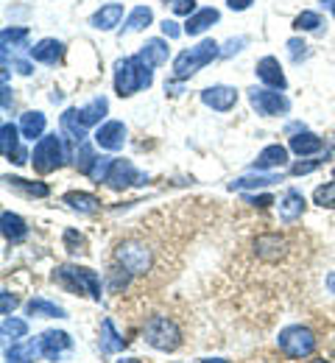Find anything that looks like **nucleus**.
<instances>
[{"label":"nucleus","mask_w":335,"mask_h":363,"mask_svg":"<svg viewBox=\"0 0 335 363\" xmlns=\"http://www.w3.org/2000/svg\"><path fill=\"white\" fill-rule=\"evenodd\" d=\"M106 109H109V101H106V98H93V101H90L87 106H81V109H67V112L62 115V132H64V137L73 140L76 145L87 143V129L103 121Z\"/></svg>","instance_id":"f257e3e1"},{"label":"nucleus","mask_w":335,"mask_h":363,"mask_svg":"<svg viewBox=\"0 0 335 363\" xmlns=\"http://www.w3.org/2000/svg\"><path fill=\"white\" fill-rule=\"evenodd\" d=\"M171 6H174L176 14H188V17H191L193 9H195V0H174Z\"/></svg>","instance_id":"c03bdc74"},{"label":"nucleus","mask_w":335,"mask_h":363,"mask_svg":"<svg viewBox=\"0 0 335 363\" xmlns=\"http://www.w3.org/2000/svg\"><path fill=\"white\" fill-rule=\"evenodd\" d=\"M246 204H254V207H268V204H274V199H271V196H246Z\"/></svg>","instance_id":"de8ad7c7"},{"label":"nucleus","mask_w":335,"mask_h":363,"mask_svg":"<svg viewBox=\"0 0 335 363\" xmlns=\"http://www.w3.org/2000/svg\"><path fill=\"white\" fill-rule=\"evenodd\" d=\"M151 84H154V73H151V67H145L140 62V56H129L115 65V90L120 98L148 90Z\"/></svg>","instance_id":"f03ea898"},{"label":"nucleus","mask_w":335,"mask_h":363,"mask_svg":"<svg viewBox=\"0 0 335 363\" xmlns=\"http://www.w3.org/2000/svg\"><path fill=\"white\" fill-rule=\"evenodd\" d=\"M140 62H143L145 67H162L165 62H168V43L165 40H148L143 48H140Z\"/></svg>","instance_id":"412c9836"},{"label":"nucleus","mask_w":335,"mask_h":363,"mask_svg":"<svg viewBox=\"0 0 335 363\" xmlns=\"http://www.w3.org/2000/svg\"><path fill=\"white\" fill-rule=\"evenodd\" d=\"M322 6H327V9H333V6H335V0H322Z\"/></svg>","instance_id":"864d4df0"},{"label":"nucleus","mask_w":335,"mask_h":363,"mask_svg":"<svg viewBox=\"0 0 335 363\" xmlns=\"http://www.w3.org/2000/svg\"><path fill=\"white\" fill-rule=\"evenodd\" d=\"M324 160H310V162H296L293 168H290V174L293 177H305V174H310V171H316L319 165H322Z\"/></svg>","instance_id":"79ce46f5"},{"label":"nucleus","mask_w":335,"mask_h":363,"mask_svg":"<svg viewBox=\"0 0 335 363\" xmlns=\"http://www.w3.org/2000/svg\"><path fill=\"white\" fill-rule=\"evenodd\" d=\"M201 101H204V106H210L215 112H229L238 104V90L227 87V84H212L201 92Z\"/></svg>","instance_id":"4468645a"},{"label":"nucleus","mask_w":335,"mask_h":363,"mask_svg":"<svg viewBox=\"0 0 335 363\" xmlns=\"http://www.w3.org/2000/svg\"><path fill=\"white\" fill-rule=\"evenodd\" d=\"M112 165H115V160L112 157H98L96 165H93V171H90V179L93 182H106L109 179V171H112Z\"/></svg>","instance_id":"ea45409f"},{"label":"nucleus","mask_w":335,"mask_h":363,"mask_svg":"<svg viewBox=\"0 0 335 363\" xmlns=\"http://www.w3.org/2000/svg\"><path fill=\"white\" fill-rule=\"evenodd\" d=\"M215 56H221L215 40H204V43H198V45L191 48V50H182V53L174 59V79H176V82L191 79L193 73H198V70H201L204 65H210Z\"/></svg>","instance_id":"20e7f679"},{"label":"nucleus","mask_w":335,"mask_h":363,"mask_svg":"<svg viewBox=\"0 0 335 363\" xmlns=\"http://www.w3.org/2000/svg\"><path fill=\"white\" fill-rule=\"evenodd\" d=\"M243 45H246V40H243V37H238V40H229V43L224 45V50H221V56H232V53H238Z\"/></svg>","instance_id":"49530a36"},{"label":"nucleus","mask_w":335,"mask_h":363,"mask_svg":"<svg viewBox=\"0 0 335 363\" xmlns=\"http://www.w3.org/2000/svg\"><path fill=\"white\" fill-rule=\"evenodd\" d=\"M280 174H266V171H254L249 177H240V179L229 182V190H254V187H268L274 182H280Z\"/></svg>","instance_id":"bb28decb"},{"label":"nucleus","mask_w":335,"mask_h":363,"mask_svg":"<svg viewBox=\"0 0 335 363\" xmlns=\"http://www.w3.org/2000/svg\"><path fill=\"white\" fill-rule=\"evenodd\" d=\"M254 73H257V79H260L263 84H268L271 90H280V92H283L288 87L285 73H283V67H280V62H277L274 56H263V59L257 62Z\"/></svg>","instance_id":"dca6fc26"},{"label":"nucleus","mask_w":335,"mask_h":363,"mask_svg":"<svg viewBox=\"0 0 335 363\" xmlns=\"http://www.w3.org/2000/svg\"><path fill=\"white\" fill-rule=\"evenodd\" d=\"M324 148V140L319 135H313V132H299V135L290 137V151L296 154V157H313V154H319Z\"/></svg>","instance_id":"6ab92c4d"},{"label":"nucleus","mask_w":335,"mask_h":363,"mask_svg":"<svg viewBox=\"0 0 335 363\" xmlns=\"http://www.w3.org/2000/svg\"><path fill=\"white\" fill-rule=\"evenodd\" d=\"M126 347V338L115 330V324L109 318L101 321V352L103 355H112V352H120Z\"/></svg>","instance_id":"393cba45"},{"label":"nucleus","mask_w":335,"mask_h":363,"mask_svg":"<svg viewBox=\"0 0 335 363\" xmlns=\"http://www.w3.org/2000/svg\"><path fill=\"white\" fill-rule=\"evenodd\" d=\"M254 255L263 260V263H280L288 255V240L277 232H266V235H257L254 238Z\"/></svg>","instance_id":"9d476101"},{"label":"nucleus","mask_w":335,"mask_h":363,"mask_svg":"<svg viewBox=\"0 0 335 363\" xmlns=\"http://www.w3.org/2000/svg\"><path fill=\"white\" fill-rule=\"evenodd\" d=\"M28 335V321L23 318H14V316H6L3 318V338H11V341H20Z\"/></svg>","instance_id":"f704fd0d"},{"label":"nucleus","mask_w":335,"mask_h":363,"mask_svg":"<svg viewBox=\"0 0 335 363\" xmlns=\"http://www.w3.org/2000/svg\"><path fill=\"white\" fill-rule=\"evenodd\" d=\"M288 162V148L285 145H266L260 154H257V160L251 162V171H274V168H283Z\"/></svg>","instance_id":"f3484780"},{"label":"nucleus","mask_w":335,"mask_h":363,"mask_svg":"<svg viewBox=\"0 0 335 363\" xmlns=\"http://www.w3.org/2000/svg\"><path fill=\"white\" fill-rule=\"evenodd\" d=\"M227 3H229V9H232V11H246L254 0H227Z\"/></svg>","instance_id":"09e8293b"},{"label":"nucleus","mask_w":335,"mask_h":363,"mask_svg":"<svg viewBox=\"0 0 335 363\" xmlns=\"http://www.w3.org/2000/svg\"><path fill=\"white\" fill-rule=\"evenodd\" d=\"M96 160H98V154L93 151V145H90V143H81V145H76V151H73V162H76L79 174L90 177V171H93Z\"/></svg>","instance_id":"7c9ffc66"},{"label":"nucleus","mask_w":335,"mask_h":363,"mask_svg":"<svg viewBox=\"0 0 335 363\" xmlns=\"http://www.w3.org/2000/svg\"><path fill=\"white\" fill-rule=\"evenodd\" d=\"M327 288H330V294H335V272L327 274Z\"/></svg>","instance_id":"8fccbe9b"},{"label":"nucleus","mask_w":335,"mask_h":363,"mask_svg":"<svg viewBox=\"0 0 335 363\" xmlns=\"http://www.w3.org/2000/svg\"><path fill=\"white\" fill-rule=\"evenodd\" d=\"M53 282L62 285V288L70 291V294H87L90 299L101 302V277H98L93 269L73 266V263L59 266V269L53 272Z\"/></svg>","instance_id":"7ed1b4c3"},{"label":"nucleus","mask_w":335,"mask_h":363,"mask_svg":"<svg viewBox=\"0 0 335 363\" xmlns=\"http://www.w3.org/2000/svg\"><path fill=\"white\" fill-rule=\"evenodd\" d=\"M333 17H335V6H333Z\"/></svg>","instance_id":"6e6d98bb"},{"label":"nucleus","mask_w":335,"mask_h":363,"mask_svg":"<svg viewBox=\"0 0 335 363\" xmlns=\"http://www.w3.org/2000/svg\"><path fill=\"white\" fill-rule=\"evenodd\" d=\"M313 201H316L319 207H330V210H335V179L327 182V184H322V187H316Z\"/></svg>","instance_id":"58836bf2"},{"label":"nucleus","mask_w":335,"mask_h":363,"mask_svg":"<svg viewBox=\"0 0 335 363\" xmlns=\"http://www.w3.org/2000/svg\"><path fill=\"white\" fill-rule=\"evenodd\" d=\"M118 363H143V361H137V358H123V361H118Z\"/></svg>","instance_id":"603ef678"},{"label":"nucleus","mask_w":335,"mask_h":363,"mask_svg":"<svg viewBox=\"0 0 335 363\" xmlns=\"http://www.w3.org/2000/svg\"><path fill=\"white\" fill-rule=\"evenodd\" d=\"M115 260H118L126 272L135 274V277L151 272V249H148L145 243H140V240H123V243H118Z\"/></svg>","instance_id":"6e6552de"},{"label":"nucleus","mask_w":335,"mask_h":363,"mask_svg":"<svg viewBox=\"0 0 335 363\" xmlns=\"http://www.w3.org/2000/svg\"><path fill=\"white\" fill-rule=\"evenodd\" d=\"M143 335H145V341H148L154 350H159V352H174V350H179V344H182L179 327L168 316L148 318L143 327Z\"/></svg>","instance_id":"39448f33"},{"label":"nucleus","mask_w":335,"mask_h":363,"mask_svg":"<svg viewBox=\"0 0 335 363\" xmlns=\"http://www.w3.org/2000/svg\"><path fill=\"white\" fill-rule=\"evenodd\" d=\"M151 20H154V11H151L148 6H137V9H132V14L126 17L123 31H143L145 26H151Z\"/></svg>","instance_id":"473e14b6"},{"label":"nucleus","mask_w":335,"mask_h":363,"mask_svg":"<svg viewBox=\"0 0 335 363\" xmlns=\"http://www.w3.org/2000/svg\"><path fill=\"white\" fill-rule=\"evenodd\" d=\"M319 26H322V14L319 11H302L293 20V28L296 31H319Z\"/></svg>","instance_id":"c9c22d12"},{"label":"nucleus","mask_w":335,"mask_h":363,"mask_svg":"<svg viewBox=\"0 0 335 363\" xmlns=\"http://www.w3.org/2000/svg\"><path fill=\"white\" fill-rule=\"evenodd\" d=\"M28 43V28H6L0 34V45H3V53H8L11 48H25Z\"/></svg>","instance_id":"72a5a7b5"},{"label":"nucleus","mask_w":335,"mask_h":363,"mask_svg":"<svg viewBox=\"0 0 335 363\" xmlns=\"http://www.w3.org/2000/svg\"><path fill=\"white\" fill-rule=\"evenodd\" d=\"M70 350H73V338L67 333H62V330H48L40 338V355L48 358V361H62Z\"/></svg>","instance_id":"f8f14e48"},{"label":"nucleus","mask_w":335,"mask_h":363,"mask_svg":"<svg viewBox=\"0 0 335 363\" xmlns=\"http://www.w3.org/2000/svg\"><path fill=\"white\" fill-rule=\"evenodd\" d=\"M305 196L299 193V190H288L285 196L280 199V218L285 221V224H290V221H296L302 213H305Z\"/></svg>","instance_id":"b1692460"},{"label":"nucleus","mask_w":335,"mask_h":363,"mask_svg":"<svg viewBox=\"0 0 335 363\" xmlns=\"http://www.w3.org/2000/svg\"><path fill=\"white\" fill-rule=\"evenodd\" d=\"M45 126H48V118L42 112H25L20 118V132L25 140H42L45 137Z\"/></svg>","instance_id":"a878e982"},{"label":"nucleus","mask_w":335,"mask_h":363,"mask_svg":"<svg viewBox=\"0 0 335 363\" xmlns=\"http://www.w3.org/2000/svg\"><path fill=\"white\" fill-rule=\"evenodd\" d=\"M288 53H290V59L293 62H302V59H307V43L305 40H299V37H293V40H288Z\"/></svg>","instance_id":"a19ab883"},{"label":"nucleus","mask_w":335,"mask_h":363,"mask_svg":"<svg viewBox=\"0 0 335 363\" xmlns=\"http://www.w3.org/2000/svg\"><path fill=\"white\" fill-rule=\"evenodd\" d=\"M14 308H17V296H11L8 291H3V294H0V313H3V318L11 316Z\"/></svg>","instance_id":"37998d69"},{"label":"nucleus","mask_w":335,"mask_h":363,"mask_svg":"<svg viewBox=\"0 0 335 363\" xmlns=\"http://www.w3.org/2000/svg\"><path fill=\"white\" fill-rule=\"evenodd\" d=\"M310 363H327V361H310Z\"/></svg>","instance_id":"5fc2aeb1"},{"label":"nucleus","mask_w":335,"mask_h":363,"mask_svg":"<svg viewBox=\"0 0 335 363\" xmlns=\"http://www.w3.org/2000/svg\"><path fill=\"white\" fill-rule=\"evenodd\" d=\"M28 56L34 62H42V65H56L64 56V45L59 40H40L34 48H28Z\"/></svg>","instance_id":"a211bd4d"},{"label":"nucleus","mask_w":335,"mask_h":363,"mask_svg":"<svg viewBox=\"0 0 335 363\" xmlns=\"http://www.w3.org/2000/svg\"><path fill=\"white\" fill-rule=\"evenodd\" d=\"M162 34H165V37H171V40H176V37L182 34V28H179L174 20H162Z\"/></svg>","instance_id":"a18cd8bd"},{"label":"nucleus","mask_w":335,"mask_h":363,"mask_svg":"<svg viewBox=\"0 0 335 363\" xmlns=\"http://www.w3.org/2000/svg\"><path fill=\"white\" fill-rule=\"evenodd\" d=\"M64 160H67V151H64L62 137L45 135L42 140H37L34 154H31V162H34V171L37 174H50V171L62 168Z\"/></svg>","instance_id":"423d86ee"},{"label":"nucleus","mask_w":335,"mask_h":363,"mask_svg":"<svg viewBox=\"0 0 335 363\" xmlns=\"http://www.w3.org/2000/svg\"><path fill=\"white\" fill-rule=\"evenodd\" d=\"M3 182H6L11 190H17V193H23V196H28V199H45L50 193L48 184H42V182H25V179H20V177H3Z\"/></svg>","instance_id":"c85d7f7f"},{"label":"nucleus","mask_w":335,"mask_h":363,"mask_svg":"<svg viewBox=\"0 0 335 363\" xmlns=\"http://www.w3.org/2000/svg\"><path fill=\"white\" fill-rule=\"evenodd\" d=\"M135 274L132 272H126L120 263L115 266V269H109V291H115V294H120L126 285H129V279H132Z\"/></svg>","instance_id":"4c0bfd02"},{"label":"nucleus","mask_w":335,"mask_h":363,"mask_svg":"<svg viewBox=\"0 0 335 363\" xmlns=\"http://www.w3.org/2000/svg\"><path fill=\"white\" fill-rule=\"evenodd\" d=\"M221 20V14H218V9H198L195 14L188 17V23H185V34H191V37H198V34H204L212 23H218Z\"/></svg>","instance_id":"4be33fe9"},{"label":"nucleus","mask_w":335,"mask_h":363,"mask_svg":"<svg viewBox=\"0 0 335 363\" xmlns=\"http://www.w3.org/2000/svg\"><path fill=\"white\" fill-rule=\"evenodd\" d=\"M40 352V341H25V344H14L11 350H6V361L8 363H31V358Z\"/></svg>","instance_id":"2f4dec72"},{"label":"nucleus","mask_w":335,"mask_h":363,"mask_svg":"<svg viewBox=\"0 0 335 363\" xmlns=\"http://www.w3.org/2000/svg\"><path fill=\"white\" fill-rule=\"evenodd\" d=\"M123 20V6L120 3H106V6H101L96 14H93V28L98 31H112L118 23Z\"/></svg>","instance_id":"aec40b11"},{"label":"nucleus","mask_w":335,"mask_h":363,"mask_svg":"<svg viewBox=\"0 0 335 363\" xmlns=\"http://www.w3.org/2000/svg\"><path fill=\"white\" fill-rule=\"evenodd\" d=\"M96 143L103 151H120L126 143V126L120 121H106L96 129Z\"/></svg>","instance_id":"2eb2a0df"},{"label":"nucleus","mask_w":335,"mask_h":363,"mask_svg":"<svg viewBox=\"0 0 335 363\" xmlns=\"http://www.w3.org/2000/svg\"><path fill=\"white\" fill-rule=\"evenodd\" d=\"M20 135H23L20 126H14V123H3V126H0V151H3L6 160L17 162V165H25L31 157H28L25 148H20Z\"/></svg>","instance_id":"9b49d317"},{"label":"nucleus","mask_w":335,"mask_h":363,"mask_svg":"<svg viewBox=\"0 0 335 363\" xmlns=\"http://www.w3.org/2000/svg\"><path fill=\"white\" fill-rule=\"evenodd\" d=\"M143 182H145V177L129 162V160H115L106 184H109L112 190H126V187H132V184H143Z\"/></svg>","instance_id":"ddd939ff"},{"label":"nucleus","mask_w":335,"mask_h":363,"mask_svg":"<svg viewBox=\"0 0 335 363\" xmlns=\"http://www.w3.org/2000/svg\"><path fill=\"white\" fill-rule=\"evenodd\" d=\"M249 104L257 109V115L263 118H274V115H285L290 109V101L280 90H249Z\"/></svg>","instance_id":"1a4fd4ad"},{"label":"nucleus","mask_w":335,"mask_h":363,"mask_svg":"<svg viewBox=\"0 0 335 363\" xmlns=\"http://www.w3.org/2000/svg\"><path fill=\"white\" fill-rule=\"evenodd\" d=\"M201 363H229V361H224V358H207V361H201Z\"/></svg>","instance_id":"3c124183"},{"label":"nucleus","mask_w":335,"mask_h":363,"mask_svg":"<svg viewBox=\"0 0 335 363\" xmlns=\"http://www.w3.org/2000/svg\"><path fill=\"white\" fill-rule=\"evenodd\" d=\"M64 204H67L70 210L81 213V216H93L98 207H101V201H98L93 193H81V190L67 193V196H64Z\"/></svg>","instance_id":"cd10ccee"},{"label":"nucleus","mask_w":335,"mask_h":363,"mask_svg":"<svg viewBox=\"0 0 335 363\" xmlns=\"http://www.w3.org/2000/svg\"><path fill=\"white\" fill-rule=\"evenodd\" d=\"M64 249L73 252V255H87V238L76 229H67L64 232Z\"/></svg>","instance_id":"e433bc0d"},{"label":"nucleus","mask_w":335,"mask_h":363,"mask_svg":"<svg viewBox=\"0 0 335 363\" xmlns=\"http://www.w3.org/2000/svg\"><path fill=\"white\" fill-rule=\"evenodd\" d=\"M277 344H280V352H283L285 358H296V361L316 352V335H313V330L299 327V324L285 327V330L280 333Z\"/></svg>","instance_id":"0eeeda50"},{"label":"nucleus","mask_w":335,"mask_h":363,"mask_svg":"<svg viewBox=\"0 0 335 363\" xmlns=\"http://www.w3.org/2000/svg\"><path fill=\"white\" fill-rule=\"evenodd\" d=\"M0 229H3V238H6L8 243H23L25 235H28L25 221H23L17 213H8V210L0 216Z\"/></svg>","instance_id":"5701e85b"},{"label":"nucleus","mask_w":335,"mask_h":363,"mask_svg":"<svg viewBox=\"0 0 335 363\" xmlns=\"http://www.w3.org/2000/svg\"><path fill=\"white\" fill-rule=\"evenodd\" d=\"M25 311H28V316H42V318H64V308H59V305H53L48 299H42V296H37V299H31L28 305H25Z\"/></svg>","instance_id":"c756f323"}]
</instances>
